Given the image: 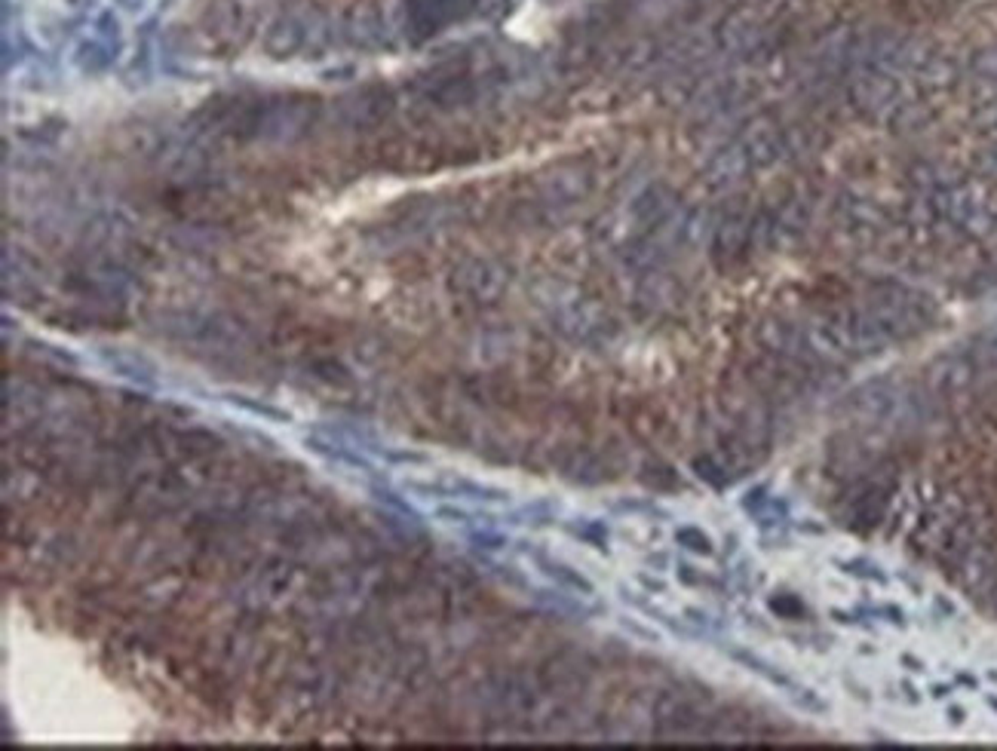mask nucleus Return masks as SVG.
Segmentation results:
<instances>
[{"label": "nucleus", "instance_id": "obj_1", "mask_svg": "<svg viewBox=\"0 0 997 751\" xmlns=\"http://www.w3.org/2000/svg\"><path fill=\"white\" fill-rule=\"evenodd\" d=\"M443 4V0H408V13H412V22L415 25H424L430 28L433 22V10Z\"/></svg>", "mask_w": 997, "mask_h": 751}]
</instances>
